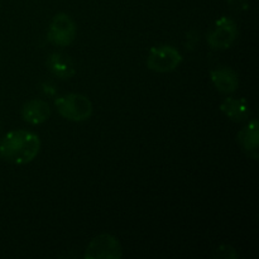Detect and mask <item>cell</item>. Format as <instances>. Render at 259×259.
Instances as JSON below:
<instances>
[{"instance_id":"12","label":"cell","mask_w":259,"mask_h":259,"mask_svg":"<svg viewBox=\"0 0 259 259\" xmlns=\"http://www.w3.org/2000/svg\"><path fill=\"white\" fill-rule=\"evenodd\" d=\"M215 258H224V259H235L237 258V253H235L234 248L230 247V245H222V247L218 248L214 253Z\"/></svg>"},{"instance_id":"7","label":"cell","mask_w":259,"mask_h":259,"mask_svg":"<svg viewBox=\"0 0 259 259\" xmlns=\"http://www.w3.org/2000/svg\"><path fill=\"white\" fill-rule=\"evenodd\" d=\"M51 108L46 101L34 99L25 103L22 108V118L32 125L42 124L50 118Z\"/></svg>"},{"instance_id":"8","label":"cell","mask_w":259,"mask_h":259,"mask_svg":"<svg viewBox=\"0 0 259 259\" xmlns=\"http://www.w3.org/2000/svg\"><path fill=\"white\" fill-rule=\"evenodd\" d=\"M210 77H211L217 90L223 94L234 93L239 86V77H238L237 72L229 67H220L212 70Z\"/></svg>"},{"instance_id":"10","label":"cell","mask_w":259,"mask_h":259,"mask_svg":"<svg viewBox=\"0 0 259 259\" xmlns=\"http://www.w3.org/2000/svg\"><path fill=\"white\" fill-rule=\"evenodd\" d=\"M238 142L253 159H258V144H259V131L258 121L252 120L247 126L238 133Z\"/></svg>"},{"instance_id":"1","label":"cell","mask_w":259,"mask_h":259,"mask_svg":"<svg viewBox=\"0 0 259 259\" xmlns=\"http://www.w3.org/2000/svg\"><path fill=\"white\" fill-rule=\"evenodd\" d=\"M39 149V137L29 131L9 132L0 141V157L13 164L29 163L37 157Z\"/></svg>"},{"instance_id":"9","label":"cell","mask_w":259,"mask_h":259,"mask_svg":"<svg viewBox=\"0 0 259 259\" xmlns=\"http://www.w3.org/2000/svg\"><path fill=\"white\" fill-rule=\"evenodd\" d=\"M47 66L51 70V72L55 76H57L61 80H68L75 75V65L70 56L65 53L55 52L48 57Z\"/></svg>"},{"instance_id":"6","label":"cell","mask_w":259,"mask_h":259,"mask_svg":"<svg viewBox=\"0 0 259 259\" xmlns=\"http://www.w3.org/2000/svg\"><path fill=\"white\" fill-rule=\"evenodd\" d=\"M238 37L237 24L228 17H222L215 22L214 28L207 34V43L214 50H227Z\"/></svg>"},{"instance_id":"3","label":"cell","mask_w":259,"mask_h":259,"mask_svg":"<svg viewBox=\"0 0 259 259\" xmlns=\"http://www.w3.org/2000/svg\"><path fill=\"white\" fill-rule=\"evenodd\" d=\"M181 62V53L176 48L168 45L151 48L148 58H147V66L149 70L159 73L171 72V71L176 70Z\"/></svg>"},{"instance_id":"5","label":"cell","mask_w":259,"mask_h":259,"mask_svg":"<svg viewBox=\"0 0 259 259\" xmlns=\"http://www.w3.org/2000/svg\"><path fill=\"white\" fill-rule=\"evenodd\" d=\"M121 255L120 243L111 234H100L94 238L85 252V258L89 259H119Z\"/></svg>"},{"instance_id":"11","label":"cell","mask_w":259,"mask_h":259,"mask_svg":"<svg viewBox=\"0 0 259 259\" xmlns=\"http://www.w3.org/2000/svg\"><path fill=\"white\" fill-rule=\"evenodd\" d=\"M220 110L235 123L244 121L249 116L250 110L245 99L227 98L220 105Z\"/></svg>"},{"instance_id":"13","label":"cell","mask_w":259,"mask_h":259,"mask_svg":"<svg viewBox=\"0 0 259 259\" xmlns=\"http://www.w3.org/2000/svg\"><path fill=\"white\" fill-rule=\"evenodd\" d=\"M228 3L235 10L248 9V0H228Z\"/></svg>"},{"instance_id":"2","label":"cell","mask_w":259,"mask_h":259,"mask_svg":"<svg viewBox=\"0 0 259 259\" xmlns=\"http://www.w3.org/2000/svg\"><path fill=\"white\" fill-rule=\"evenodd\" d=\"M58 114L71 121H85L93 115V104L81 94H67L55 100Z\"/></svg>"},{"instance_id":"4","label":"cell","mask_w":259,"mask_h":259,"mask_svg":"<svg viewBox=\"0 0 259 259\" xmlns=\"http://www.w3.org/2000/svg\"><path fill=\"white\" fill-rule=\"evenodd\" d=\"M76 37V24L66 13H58L53 17L48 28L47 38L52 45L66 47L71 45Z\"/></svg>"}]
</instances>
